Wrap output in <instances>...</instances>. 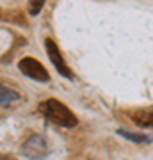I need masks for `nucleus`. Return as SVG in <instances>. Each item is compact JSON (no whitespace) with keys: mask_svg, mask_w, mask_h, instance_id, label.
<instances>
[{"mask_svg":"<svg viewBox=\"0 0 153 160\" xmlns=\"http://www.w3.org/2000/svg\"><path fill=\"white\" fill-rule=\"evenodd\" d=\"M39 112L48 121H52V123H55L59 126H64V128H75L77 123H79L77 116L64 103L57 102L54 98H48V100L39 103Z\"/></svg>","mask_w":153,"mask_h":160,"instance_id":"f257e3e1","label":"nucleus"},{"mask_svg":"<svg viewBox=\"0 0 153 160\" xmlns=\"http://www.w3.org/2000/svg\"><path fill=\"white\" fill-rule=\"evenodd\" d=\"M22 151L28 160H45L46 157H48V151H50V149H48L46 139L43 137V135L34 133V135H30V137L25 141Z\"/></svg>","mask_w":153,"mask_h":160,"instance_id":"f03ea898","label":"nucleus"},{"mask_svg":"<svg viewBox=\"0 0 153 160\" xmlns=\"http://www.w3.org/2000/svg\"><path fill=\"white\" fill-rule=\"evenodd\" d=\"M18 68H20V71L23 75H27L28 78H34L38 82H48L50 80V75L45 69V66L32 57H23L18 62Z\"/></svg>","mask_w":153,"mask_h":160,"instance_id":"7ed1b4c3","label":"nucleus"},{"mask_svg":"<svg viewBox=\"0 0 153 160\" xmlns=\"http://www.w3.org/2000/svg\"><path fill=\"white\" fill-rule=\"evenodd\" d=\"M45 48H46V53H48V57H50L52 64L55 66L57 71L63 75V77H66V78H73V73H71V69L68 68V64L64 62L63 55H61V52H59V48H57V45H55V41L50 39V38H46Z\"/></svg>","mask_w":153,"mask_h":160,"instance_id":"20e7f679","label":"nucleus"},{"mask_svg":"<svg viewBox=\"0 0 153 160\" xmlns=\"http://www.w3.org/2000/svg\"><path fill=\"white\" fill-rule=\"evenodd\" d=\"M20 92L14 91L13 87L6 86V84H0V107H7V105H13L20 100Z\"/></svg>","mask_w":153,"mask_h":160,"instance_id":"39448f33","label":"nucleus"},{"mask_svg":"<svg viewBox=\"0 0 153 160\" xmlns=\"http://www.w3.org/2000/svg\"><path fill=\"white\" fill-rule=\"evenodd\" d=\"M130 118L141 126H153V109H144V110H135Z\"/></svg>","mask_w":153,"mask_h":160,"instance_id":"423d86ee","label":"nucleus"},{"mask_svg":"<svg viewBox=\"0 0 153 160\" xmlns=\"http://www.w3.org/2000/svg\"><path fill=\"white\" fill-rule=\"evenodd\" d=\"M118 135L128 139L132 142H137V144H150L153 141L151 135H146V133H137V132H128V130H118Z\"/></svg>","mask_w":153,"mask_h":160,"instance_id":"0eeeda50","label":"nucleus"},{"mask_svg":"<svg viewBox=\"0 0 153 160\" xmlns=\"http://www.w3.org/2000/svg\"><path fill=\"white\" fill-rule=\"evenodd\" d=\"M46 0H28V12L32 14V16H36L38 12L41 11V7L45 6Z\"/></svg>","mask_w":153,"mask_h":160,"instance_id":"6e6552de","label":"nucleus"}]
</instances>
